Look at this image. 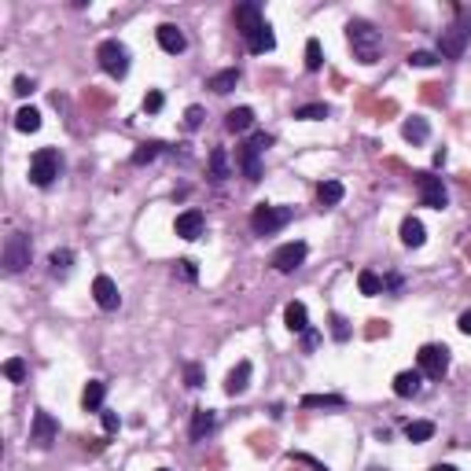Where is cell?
Instances as JSON below:
<instances>
[{
  "label": "cell",
  "mask_w": 471,
  "mask_h": 471,
  "mask_svg": "<svg viewBox=\"0 0 471 471\" xmlns=\"http://www.w3.org/2000/svg\"><path fill=\"white\" fill-rule=\"evenodd\" d=\"M346 41L354 48V59L365 63V67H372V63H379V52H383V37L372 23H365V18H350L346 23Z\"/></svg>",
  "instance_id": "1"
},
{
  "label": "cell",
  "mask_w": 471,
  "mask_h": 471,
  "mask_svg": "<svg viewBox=\"0 0 471 471\" xmlns=\"http://www.w3.org/2000/svg\"><path fill=\"white\" fill-rule=\"evenodd\" d=\"M291 218H295V210H291V206L258 203V206H254V213H250V228L258 232V236H272V232H280Z\"/></svg>",
  "instance_id": "2"
},
{
  "label": "cell",
  "mask_w": 471,
  "mask_h": 471,
  "mask_svg": "<svg viewBox=\"0 0 471 471\" xmlns=\"http://www.w3.org/2000/svg\"><path fill=\"white\" fill-rule=\"evenodd\" d=\"M467 41H471V15L467 11H457V23L442 30V41H438V52L445 59H460L464 48H467Z\"/></svg>",
  "instance_id": "3"
},
{
  "label": "cell",
  "mask_w": 471,
  "mask_h": 471,
  "mask_svg": "<svg viewBox=\"0 0 471 471\" xmlns=\"http://www.w3.org/2000/svg\"><path fill=\"white\" fill-rule=\"evenodd\" d=\"M272 144V137L269 133H258L254 140H247L243 147H240V166H243V177L250 181V184H258L262 181V152Z\"/></svg>",
  "instance_id": "4"
},
{
  "label": "cell",
  "mask_w": 471,
  "mask_h": 471,
  "mask_svg": "<svg viewBox=\"0 0 471 471\" xmlns=\"http://www.w3.org/2000/svg\"><path fill=\"white\" fill-rule=\"evenodd\" d=\"M96 59H100L103 74H111V78H125V74H129V52H125L122 41H103V45L96 48Z\"/></svg>",
  "instance_id": "5"
},
{
  "label": "cell",
  "mask_w": 471,
  "mask_h": 471,
  "mask_svg": "<svg viewBox=\"0 0 471 471\" xmlns=\"http://www.w3.org/2000/svg\"><path fill=\"white\" fill-rule=\"evenodd\" d=\"M59 177V152L55 147H41V152L30 159V181L37 188H48Z\"/></svg>",
  "instance_id": "6"
},
{
  "label": "cell",
  "mask_w": 471,
  "mask_h": 471,
  "mask_svg": "<svg viewBox=\"0 0 471 471\" xmlns=\"http://www.w3.org/2000/svg\"><path fill=\"white\" fill-rule=\"evenodd\" d=\"M416 365L427 379H442L449 372V350L438 346V342H427V346H420V354H416Z\"/></svg>",
  "instance_id": "7"
},
{
  "label": "cell",
  "mask_w": 471,
  "mask_h": 471,
  "mask_svg": "<svg viewBox=\"0 0 471 471\" xmlns=\"http://www.w3.org/2000/svg\"><path fill=\"white\" fill-rule=\"evenodd\" d=\"M30 265V236L26 232H8L4 240V269L8 272H23Z\"/></svg>",
  "instance_id": "8"
},
{
  "label": "cell",
  "mask_w": 471,
  "mask_h": 471,
  "mask_svg": "<svg viewBox=\"0 0 471 471\" xmlns=\"http://www.w3.org/2000/svg\"><path fill=\"white\" fill-rule=\"evenodd\" d=\"M416 188H420V203L431 210H445L449 206V191L442 184V177L435 174H416Z\"/></svg>",
  "instance_id": "9"
},
{
  "label": "cell",
  "mask_w": 471,
  "mask_h": 471,
  "mask_svg": "<svg viewBox=\"0 0 471 471\" xmlns=\"http://www.w3.org/2000/svg\"><path fill=\"white\" fill-rule=\"evenodd\" d=\"M306 254H309V247L302 240H291V243H284V247L272 250V269L276 272H295L298 265L306 262Z\"/></svg>",
  "instance_id": "10"
},
{
  "label": "cell",
  "mask_w": 471,
  "mask_h": 471,
  "mask_svg": "<svg viewBox=\"0 0 471 471\" xmlns=\"http://www.w3.org/2000/svg\"><path fill=\"white\" fill-rule=\"evenodd\" d=\"M55 438H59V420L52 413H45V409H37L33 413V427H30V442L37 449H48Z\"/></svg>",
  "instance_id": "11"
},
{
  "label": "cell",
  "mask_w": 471,
  "mask_h": 471,
  "mask_svg": "<svg viewBox=\"0 0 471 471\" xmlns=\"http://www.w3.org/2000/svg\"><path fill=\"white\" fill-rule=\"evenodd\" d=\"M92 298H96L100 309H118V306H122L118 284L111 280V276H96V280H92Z\"/></svg>",
  "instance_id": "12"
},
{
  "label": "cell",
  "mask_w": 471,
  "mask_h": 471,
  "mask_svg": "<svg viewBox=\"0 0 471 471\" xmlns=\"http://www.w3.org/2000/svg\"><path fill=\"white\" fill-rule=\"evenodd\" d=\"M236 26H240L243 37H250L254 30H262L265 26V18H262V8L254 4V0H247V4L236 8Z\"/></svg>",
  "instance_id": "13"
},
{
  "label": "cell",
  "mask_w": 471,
  "mask_h": 471,
  "mask_svg": "<svg viewBox=\"0 0 471 471\" xmlns=\"http://www.w3.org/2000/svg\"><path fill=\"white\" fill-rule=\"evenodd\" d=\"M155 37H159V48L169 52V55H181V52L188 48V37H184L181 26H174V23H162V26L155 30Z\"/></svg>",
  "instance_id": "14"
},
{
  "label": "cell",
  "mask_w": 471,
  "mask_h": 471,
  "mask_svg": "<svg viewBox=\"0 0 471 471\" xmlns=\"http://www.w3.org/2000/svg\"><path fill=\"white\" fill-rule=\"evenodd\" d=\"M203 213L199 210H184L181 213V218L174 221V232L181 236V240H199V236H203Z\"/></svg>",
  "instance_id": "15"
},
{
  "label": "cell",
  "mask_w": 471,
  "mask_h": 471,
  "mask_svg": "<svg viewBox=\"0 0 471 471\" xmlns=\"http://www.w3.org/2000/svg\"><path fill=\"white\" fill-rule=\"evenodd\" d=\"M103 398H107V383L103 379H89V383H85V391H81V409L85 413H100Z\"/></svg>",
  "instance_id": "16"
},
{
  "label": "cell",
  "mask_w": 471,
  "mask_h": 471,
  "mask_svg": "<svg viewBox=\"0 0 471 471\" xmlns=\"http://www.w3.org/2000/svg\"><path fill=\"white\" fill-rule=\"evenodd\" d=\"M420 387H423V372H420V369H416V372H398V376H394V394H398V398H416Z\"/></svg>",
  "instance_id": "17"
},
{
  "label": "cell",
  "mask_w": 471,
  "mask_h": 471,
  "mask_svg": "<svg viewBox=\"0 0 471 471\" xmlns=\"http://www.w3.org/2000/svg\"><path fill=\"white\" fill-rule=\"evenodd\" d=\"M250 387V361H240V365H236L232 372H228V379H225V394H243Z\"/></svg>",
  "instance_id": "18"
},
{
  "label": "cell",
  "mask_w": 471,
  "mask_h": 471,
  "mask_svg": "<svg viewBox=\"0 0 471 471\" xmlns=\"http://www.w3.org/2000/svg\"><path fill=\"white\" fill-rule=\"evenodd\" d=\"M213 427H218V416H213V409H196L191 413V442H203Z\"/></svg>",
  "instance_id": "19"
},
{
  "label": "cell",
  "mask_w": 471,
  "mask_h": 471,
  "mask_svg": "<svg viewBox=\"0 0 471 471\" xmlns=\"http://www.w3.org/2000/svg\"><path fill=\"white\" fill-rule=\"evenodd\" d=\"M247 41V48L254 52V55H265V52H272L276 48V33H272V26L265 23L262 30H254L250 37H243Z\"/></svg>",
  "instance_id": "20"
},
{
  "label": "cell",
  "mask_w": 471,
  "mask_h": 471,
  "mask_svg": "<svg viewBox=\"0 0 471 471\" xmlns=\"http://www.w3.org/2000/svg\"><path fill=\"white\" fill-rule=\"evenodd\" d=\"M236 85H240V70L228 67V70H218V74H213V78L206 81V89H210V92H218V96H225V92L236 89Z\"/></svg>",
  "instance_id": "21"
},
{
  "label": "cell",
  "mask_w": 471,
  "mask_h": 471,
  "mask_svg": "<svg viewBox=\"0 0 471 471\" xmlns=\"http://www.w3.org/2000/svg\"><path fill=\"white\" fill-rule=\"evenodd\" d=\"M250 125H254V111H250V107H236V111L225 115V129L228 133H247Z\"/></svg>",
  "instance_id": "22"
},
{
  "label": "cell",
  "mask_w": 471,
  "mask_h": 471,
  "mask_svg": "<svg viewBox=\"0 0 471 471\" xmlns=\"http://www.w3.org/2000/svg\"><path fill=\"white\" fill-rule=\"evenodd\" d=\"M423 240H427L423 221H420V218H405V221H401V243H405V247H423Z\"/></svg>",
  "instance_id": "23"
},
{
  "label": "cell",
  "mask_w": 471,
  "mask_h": 471,
  "mask_svg": "<svg viewBox=\"0 0 471 471\" xmlns=\"http://www.w3.org/2000/svg\"><path fill=\"white\" fill-rule=\"evenodd\" d=\"M401 137L409 144H427V137H431V125H427V118H409L401 125Z\"/></svg>",
  "instance_id": "24"
},
{
  "label": "cell",
  "mask_w": 471,
  "mask_h": 471,
  "mask_svg": "<svg viewBox=\"0 0 471 471\" xmlns=\"http://www.w3.org/2000/svg\"><path fill=\"white\" fill-rule=\"evenodd\" d=\"M284 320H287V328H291V332H309V313H306L302 302H287Z\"/></svg>",
  "instance_id": "25"
},
{
  "label": "cell",
  "mask_w": 471,
  "mask_h": 471,
  "mask_svg": "<svg viewBox=\"0 0 471 471\" xmlns=\"http://www.w3.org/2000/svg\"><path fill=\"white\" fill-rule=\"evenodd\" d=\"M357 287H361V295H365V298H376V295H383V276L372 272V269H361L357 272Z\"/></svg>",
  "instance_id": "26"
},
{
  "label": "cell",
  "mask_w": 471,
  "mask_h": 471,
  "mask_svg": "<svg viewBox=\"0 0 471 471\" xmlns=\"http://www.w3.org/2000/svg\"><path fill=\"white\" fill-rule=\"evenodd\" d=\"M15 129L18 133H37L41 129V111L37 107H23V111L15 115Z\"/></svg>",
  "instance_id": "27"
},
{
  "label": "cell",
  "mask_w": 471,
  "mask_h": 471,
  "mask_svg": "<svg viewBox=\"0 0 471 471\" xmlns=\"http://www.w3.org/2000/svg\"><path fill=\"white\" fill-rule=\"evenodd\" d=\"M342 196H346V188H342L339 181H324L317 188V199L324 203V206H335V203H342Z\"/></svg>",
  "instance_id": "28"
},
{
  "label": "cell",
  "mask_w": 471,
  "mask_h": 471,
  "mask_svg": "<svg viewBox=\"0 0 471 471\" xmlns=\"http://www.w3.org/2000/svg\"><path fill=\"white\" fill-rule=\"evenodd\" d=\"M302 409H342V398L339 394H306Z\"/></svg>",
  "instance_id": "29"
},
{
  "label": "cell",
  "mask_w": 471,
  "mask_h": 471,
  "mask_svg": "<svg viewBox=\"0 0 471 471\" xmlns=\"http://www.w3.org/2000/svg\"><path fill=\"white\" fill-rule=\"evenodd\" d=\"M48 265H52V276H67L70 272V265H74V250H52V258H48Z\"/></svg>",
  "instance_id": "30"
},
{
  "label": "cell",
  "mask_w": 471,
  "mask_h": 471,
  "mask_svg": "<svg viewBox=\"0 0 471 471\" xmlns=\"http://www.w3.org/2000/svg\"><path fill=\"white\" fill-rule=\"evenodd\" d=\"M431 435H435V423L431 420H413L409 427H405V438H409V442H427Z\"/></svg>",
  "instance_id": "31"
},
{
  "label": "cell",
  "mask_w": 471,
  "mask_h": 471,
  "mask_svg": "<svg viewBox=\"0 0 471 471\" xmlns=\"http://www.w3.org/2000/svg\"><path fill=\"white\" fill-rule=\"evenodd\" d=\"M295 118H298V122H320V118H328V103H306V107H295Z\"/></svg>",
  "instance_id": "32"
},
{
  "label": "cell",
  "mask_w": 471,
  "mask_h": 471,
  "mask_svg": "<svg viewBox=\"0 0 471 471\" xmlns=\"http://www.w3.org/2000/svg\"><path fill=\"white\" fill-rule=\"evenodd\" d=\"M210 177L213 181H225L228 177V155L221 152V147H213V152H210Z\"/></svg>",
  "instance_id": "33"
},
{
  "label": "cell",
  "mask_w": 471,
  "mask_h": 471,
  "mask_svg": "<svg viewBox=\"0 0 471 471\" xmlns=\"http://www.w3.org/2000/svg\"><path fill=\"white\" fill-rule=\"evenodd\" d=\"M159 152H162V144H155V140L140 144L137 152H133V166H147V162H155V159H159Z\"/></svg>",
  "instance_id": "34"
},
{
  "label": "cell",
  "mask_w": 471,
  "mask_h": 471,
  "mask_svg": "<svg viewBox=\"0 0 471 471\" xmlns=\"http://www.w3.org/2000/svg\"><path fill=\"white\" fill-rule=\"evenodd\" d=\"M26 372H30V369H26V361H23V357H8V361H4V376H8L11 383H23Z\"/></svg>",
  "instance_id": "35"
},
{
  "label": "cell",
  "mask_w": 471,
  "mask_h": 471,
  "mask_svg": "<svg viewBox=\"0 0 471 471\" xmlns=\"http://www.w3.org/2000/svg\"><path fill=\"white\" fill-rule=\"evenodd\" d=\"M320 63H324V55H320V41L309 37L306 41V70H320Z\"/></svg>",
  "instance_id": "36"
},
{
  "label": "cell",
  "mask_w": 471,
  "mask_h": 471,
  "mask_svg": "<svg viewBox=\"0 0 471 471\" xmlns=\"http://www.w3.org/2000/svg\"><path fill=\"white\" fill-rule=\"evenodd\" d=\"M174 272L181 276V280H188V284H196V280H199V269H196V262H191V258H181Z\"/></svg>",
  "instance_id": "37"
},
{
  "label": "cell",
  "mask_w": 471,
  "mask_h": 471,
  "mask_svg": "<svg viewBox=\"0 0 471 471\" xmlns=\"http://www.w3.org/2000/svg\"><path fill=\"white\" fill-rule=\"evenodd\" d=\"M435 63H438L435 52H413L409 55V67H435Z\"/></svg>",
  "instance_id": "38"
},
{
  "label": "cell",
  "mask_w": 471,
  "mask_h": 471,
  "mask_svg": "<svg viewBox=\"0 0 471 471\" xmlns=\"http://www.w3.org/2000/svg\"><path fill=\"white\" fill-rule=\"evenodd\" d=\"M332 335H335L339 342H346V339H350V328H346V320H342L339 313L332 317Z\"/></svg>",
  "instance_id": "39"
},
{
  "label": "cell",
  "mask_w": 471,
  "mask_h": 471,
  "mask_svg": "<svg viewBox=\"0 0 471 471\" xmlns=\"http://www.w3.org/2000/svg\"><path fill=\"white\" fill-rule=\"evenodd\" d=\"M184 383L188 387H203V365H188L184 369Z\"/></svg>",
  "instance_id": "40"
},
{
  "label": "cell",
  "mask_w": 471,
  "mask_h": 471,
  "mask_svg": "<svg viewBox=\"0 0 471 471\" xmlns=\"http://www.w3.org/2000/svg\"><path fill=\"white\" fill-rule=\"evenodd\" d=\"M184 125H188V129H199V125H203V107H188V111H184Z\"/></svg>",
  "instance_id": "41"
},
{
  "label": "cell",
  "mask_w": 471,
  "mask_h": 471,
  "mask_svg": "<svg viewBox=\"0 0 471 471\" xmlns=\"http://www.w3.org/2000/svg\"><path fill=\"white\" fill-rule=\"evenodd\" d=\"M162 103H166L162 92H147V96H144V111H152V115H155V111H162Z\"/></svg>",
  "instance_id": "42"
},
{
  "label": "cell",
  "mask_w": 471,
  "mask_h": 471,
  "mask_svg": "<svg viewBox=\"0 0 471 471\" xmlns=\"http://www.w3.org/2000/svg\"><path fill=\"white\" fill-rule=\"evenodd\" d=\"M100 420H103V431H107V435H115V431H118V427H122V420H118V413H103Z\"/></svg>",
  "instance_id": "43"
},
{
  "label": "cell",
  "mask_w": 471,
  "mask_h": 471,
  "mask_svg": "<svg viewBox=\"0 0 471 471\" xmlns=\"http://www.w3.org/2000/svg\"><path fill=\"white\" fill-rule=\"evenodd\" d=\"M33 92V81L30 78H15V96H30Z\"/></svg>",
  "instance_id": "44"
},
{
  "label": "cell",
  "mask_w": 471,
  "mask_h": 471,
  "mask_svg": "<svg viewBox=\"0 0 471 471\" xmlns=\"http://www.w3.org/2000/svg\"><path fill=\"white\" fill-rule=\"evenodd\" d=\"M457 328H460L464 335H471V309H464V313H460V320H457Z\"/></svg>",
  "instance_id": "45"
},
{
  "label": "cell",
  "mask_w": 471,
  "mask_h": 471,
  "mask_svg": "<svg viewBox=\"0 0 471 471\" xmlns=\"http://www.w3.org/2000/svg\"><path fill=\"white\" fill-rule=\"evenodd\" d=\"M317 339H320L317 332H306V350H313V346H317Z\"/></svg>",
  "instance_id": "46"
},
{
  "label": "cell",
  "mask_w": 471,
  "mask_h": 471,
  "mask_svg": "<svg viewBox=\"0 0 471 471\" xmlns=\"http://www.w3.org/2000/svg\"><path fill=\"white\" fill-rule=\"evenodd\" d=\"M431 471H457L453 464H438V467H431Z\"/></svg>",
  "instance_id": "47"
},
{
  "label": "cell",
  "mask_w": 471,
  "mask_h": 471,
  "mask_svg": "<svg viewBox=\"0 0 471 471\" xmlns=\"http://www.w3.org/2000/svg\"><path fill=\"white\" fill-rule=\"evenodd\" d=\"M372 471H383V467H372Z\"/></svg>",
  "instance_id": "48"
},
{
  "label": "cell",
  "mask_w": 471,
  "mask_h": 471,
  "mask_svg": "<svg viewBox=\"0 0 471 471\" xmlns=\"http://www.w3.org/2000/svg\"><path fill=\"white\" fill-rule=\"evenodd\" d=\"M159 471H169V467H159Z\"/></svg>",
  "instance_id": "49"
}]
</instances>
